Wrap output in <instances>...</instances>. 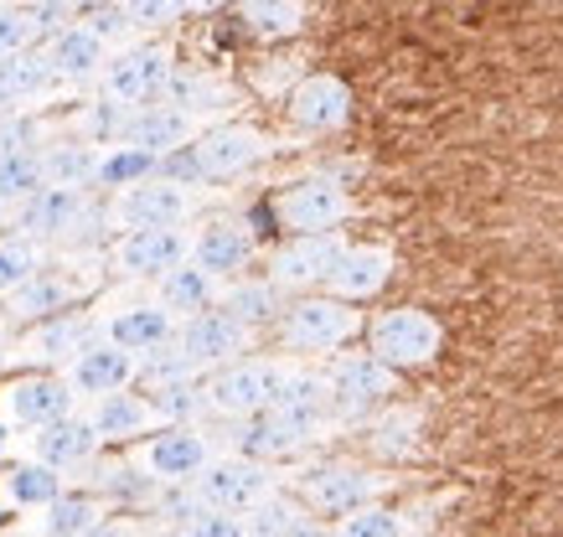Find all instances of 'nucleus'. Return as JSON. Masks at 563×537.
Instances as JSON below:
<instances>
[{
    "instance_id": "f257e3e1",
    "label": "nucleus",
    "mask_w": 563,
    "mask_h": 537,
    "mask_svg": "<svg viewBox=\"0 0 563 537\" xmlns=\"http://www.w3.org/2000/svg\"><path fill=\"white\" fill-rule=\"evenodd\" d=\"M103 269H109L103 254L47 248V259L0 300V315H5L11 326H26V321H42V315H52V311H73L78 300H88L103 284Z\"/></svg>"
},
{
    "instance_id": "f03ea898",
    "label": "nucleus",
    "mask_w": 563,
    "mask_h": 537,
    "mask_svg": "<svg viewBox=\"0 0 563 537\" xmlns=\"http://www.w3.org/2000/svg\"><path fill=\"white\" fill-rule=\"evenodd\" d=\"M336 429L331 414H306V409H258V414L228 418V434H222L218 450L249 455V460H264V466H279V460H295L300 450H310L316 439Z\"/></svg>"
},
{
    "instance_id": "7ed1b4c3",
    "label": "nucleus",
    "mask_w": 563,
    "mask_h": 537,
    "mask_svg": "<svg viewBox=\"0 0 563 537\" xmlns=\"http://www.w3.org/2000/svg\"><path fill=\"white\" fill-rule=\"evenodd\" d=\"M11 227L26 233V238H36L42 248H84V243L93 238V227H109V223H103L99 191L42 181V187L21 202V212H16V223Z\"/></svg>"
},
{
    "instance_id": "20e7f679",
    "label": "nucleus",
    "mask_w": 563,
    "mask_h": 537,
    "mask_svg": "<svg viewBox=\"0 0 563 537\" xmlns=\"http://www.w3.org/2000/svg\"><path fill=\"white\" fill-rule=\"evenodd\" d=\"M362 331V311L352 300L331 295V290H300L279 305L274 315V336L285 351H300V357H316V351H336L352 347Z\"/></svg>"
},
{
    "instance_id": "39448f33",
    "label": "nucleus",
    "mask_w": 563,
    "mask_h": 537,
    "mask_svg": "<svg viewBox=\"0 0 563 537\" xmlns=\"http://www.w3.org/2000/svg\"><path fill=\"white\" fill-rule=\"evenodd\" d=\"M202 187L187 181V176L176 171H161L135 181V187H120L103 197V223L109 233H120V227H176V223H197V212H202Z\"/></svg>"
},
{
    "instance_id": "423d86ee",
    "label": "nucleus",
    "mask_w": 563,
    "mask_h": 537,
    "mask_svg": "<svg viewBox=\"0 0 563 537\" xmlns=\"http://www.w3.org/2000/svg\"><path fill=\"white\" fill-rule=\"evenodd\" d=\"M295 357H269V351H243L233 362L202 372V403L207 418H243L258 414L279 399V388L290 378Z\"/></svg>"
},
{
    "instance_id": "0eeeda50",
    "label": "nucleus",
    "mask_w": 563,
    "mask_h": 537,
    "mask_svg": "<svg viewBox=\"0 0 563 537\" xmlns=\"http://www.w3.org/2000/svg\"><path fill=\"white\" fill-rule=\"evenodd\" d=\"M269 156V135H258L254 124H202L191 145H181L176 156H166V171L187 176V181H228V176H243L249 166Z\"/></svg>"
},
{
    "instance_id": "6e6552de",
    "label": "nucleus",
    "mask_w": 563,
    "mask_h": 537,
    "mask_svg": "<svg viewBox=\"0 0 563 537\" xmlns=\"http://www.w3.org/2000/svg\"><path fill=\"white\" fill-rule=\"evenodd\" d=\"M93 331H99L103 342L145 357V351L166 347L176 336V315L155 300L151 284L135 279V290H130V279H124V290H114V295H103L99 305H93Z\"/></svg>"
},
{
    "instance_id": "1a4fd4ad",
    "label": "nucleus",
    "mask_w": 563,
    "mask_h": 537,
    "mask_svg": "<svg viewBox=\"0 0 563 537\" xmlns=\"http://www.w3.org/2000/svg\"><path fill=\"white\" fill-rule=\"evenodd\" d=\"M321 378H325V409H331L336 424L367 418L373 409H383V403L398 393V367H388L383 357H373V351L336 347V357L321 367Z\"/></svg>"
},
{
    "instance_id": "9d476101",
    "label": "nucleus",
    "mask_w": 563,
    "mask_h": 537,
    "mask_svg": "<svg viewBox=\"0 0 563 537\" xmlns=\"http://www.w3.org/2000/svg\"><path fill=\"white\" fill-rule=\"evenodd\" d=\"M176 72V53L172 42H124V47H109V57H103L99 78H93V88H99L109 104L120 109H135V104H151V99H161V88H166V78Z\"/></svg>"
},
{
    "instance_id": "9b49d317",
    "label": "nucleus",
    "mask_w": 563,
    "mask_h": 537,
    "mask_svg": "<svg viewBox=\"0 0 563 537\" xmlns=\"http://www.w3.org/2000/svg\"><path fill=\"white\" fill-rule=\"evenodd\" d=\"M218 455V439L202 424H161L130 445V466L151 485H187Z\"/></svg>"
},
{
    "instance_id": "f8f14e48",
    "label": "nucleus",
    "mask_w": 563,
    "mask_h": 537,
    "mask_svg": "<svg viewBox=\"0 0 563 537\" xmlns=\"http://www.w3.org/2000/svg\"><path fill=\"white\" fill-rule=\"evenodd\" d=\"M172 347L181 351V357H187V367L202 378V372H212V367L233 362V357H243V351H254L258 347V331L249 326V321H239L228 305H207V311L187 315V321H176Z\"/></svg>"
},
{
    "instance_id": "ddd939ff",
    "label": "nucleus",
    "mask_w": 563,
    "mask_h": 537,
    "mask_svg": "<svg viewBox=\"0 0 563 537\" xmlns=\"http://www.w3.org/2000/svg\"><path fill=\"white\" fill-rule=\"evenodd\" d=\"M440 347H444V326L419 305H393V311L367 321V351L383 357L388 367H398V372L434 362Z\"/></svg>"
},
{
    "instance_id": "4468645a",
    "label": "nucleus",
    "mask_w": 563,
    "mask_h": 537,
    "mask_svg": "<svg viewBox=\"0 0 563 537\" xmlns=\"http://www.w3.org/2000/svg\"><path fill=\"white\" fill-rule=\"evenodd\" d=\"M274 485H279L274 466H264V460H249V455H233V450H218L202 470H197V476H191L197 502H202V506H218V512H233V517H243V512H249L254 502H264Z\"/></svg>"
},
{
    "instance_id": "2eb2a0df",
    "label": "nucleus",
    "mask_w": 563,
    "mask_h": 537,
    "mask_svg": "<svg viewBox=\"0 0 563 537\" xmlns=\"http://www.w3.org/2000/svg\"><path fill=\"white\" fill-rule=\"evenodd\" d=\"M191 248V223H176V227H120L114 243H109V275L130 279V284H151L155 275H166L172 264L187 259Z\"/></svg>"
},
{
    "instance_id": "dca6fc26",
    "label": "nucleus",
    "mask_w": 563,
    "mask_h": 537,
    "mask_svg": "<svg viewBox=\"0 0 563 537\" xmlns=\"http://www.w3.org/2000/svg\"><path fill=\"white\" fill-rule=\"evenodd\" d=\"M88 336H99V331H93V311H52V315H42V321L16 326L11 347H5V362L52 367V372H57Z\"/></svg>"
},
{
    "instance_id": "f3484780",
    "label": "nucleus",
    "mask_w": 563,
    "mask_h": 537,
    "mask_svg": "<svg viewBox=\"0 0 563 537\" xmlns=\"http://www.w3.org/2000/svg\"><path fill=\"white\" fill-rule=\"evenodd\" d=\"M73 409H78V399H73L68 378L52 372V367H26L21 378H11L0 388V418L16 434L36 429V424H52V418L73 414Z\"/></svg>"
},
{
    "instance_id": "a211bd4d",
    "label": "nucleus",
    "mask_w": 563,
    "mask_h": 537,
    "mask_svg": "<svg viewBox=\"0 0 563 537\" xmlns=\"http://www.w3.org/2000/svg\"><path fill=\"white\" fill-rule=\"evenodd\" d=\"M274 217L290 233H325L352 217V191L336 176H300L274 197Z\"/></svg>"
},
{
    "instance_id": "6ab92c4d",
    "label": "nucleus",
    "mask_w": 563,
    "mask_h": 537,
    "mask_svg": "<svg viewBox=\"0 0 563 537\" xmlns=\"http://www.w3.org/2000/svg\"><path fill=\"white\" fill-rule=\"evenodd\" d=\"M383 496V476L352 460H325V466L300 470V502L321 517H346L352 506L377 502Z\"/></svg>"
},
{
    "instance_id": "aec40b11",
    "label": "nucleus",
    "mask_w": 563,
    "mask_h": 537,
    "mask_svg": "<svg viewBox=\"0 0 563 537\" xmlns=\"http://www.w3.org/2000/svg\"><path fill=\"white\" fill-rule=\"evenodd\" d=\"M342 227H325V233H290V243L269 259V279L285 290V295H300V290H325V279L342 259Z\"/></svg>"
},
{
    "instance_id": "412c9836",
    "label": "nucleus",
    "mask_w": 563,
    "mask_h": 537,
    "mask_svg": "<svg viewBox=\"0 0 563 537\" xmlns=\"http://www.w3.org/2000/svg\"><path fill=\"white\" fill-rule=\"evenodd\" d=\"M26 455L42 460V466H52V470H63V476H73V470H88L99 460L103 439H99V429H93V418L84 414V403H78L73 414L26 429Z\"/></svg>"
},
{
    "instance_id": "4be33fe9",
    "label": "nucleus",
    "mask_w": 563,
    "mask_h": 537,
    "mask_svg": "<svg viewBox=\"0 0 563 537\" xmlns=\"http://www.w3.org/2000/svg\"><path fill=\"white\" fill-rule=\"evenodd\" d=\"M57 372L68 378L73 399L88 403V399L114 393V388H135L140 357H135V351H124V347H114V342H103V336H88L84 347L73 351V357L57 367Z\"/></svg>"
},
{
    "instance_id": "5701e85b",
    "label": "nucleus",
    "mask_w": 563,
    "mask_h": 537,
    "mask_svg": "<svg viewBox=\"0 0 563 537\" xmlns=\"http://www.w3.org/2000/svg\"><path fill=\"white\" fill-rule=\"evenodd\" d=\"M197 130H202V120H197V114L166 104V99H151V104L124 109V120H120V130H114V139L140 145V150H151V156L166 160V156H176L181 145H191V139H197Z\"/></svg>"
},
{
    "instance_id": "b1692460",
    "label": "nucleus",
    "mask_w": 563,
    "mask_h": 537,
    "mask_svg": "<svg viewBox=\"0 0 563 537\" xmlns=\"http://www.w3.org/2000/svg\"><path fill=\"white\" fill-rule=\"evenodd\" d=\"M42 57H47V72L57 88H93L103 57H109V42L99 32H88L84 21H63L57 32L42 36Z\"/></svg>"
},
{
    "instance_id": "393cba45",
    "label": "nucleus",
    "mask_w": 563,
    "mask_h": 537,
    "mask_svg": "<svg viewBox=\"0 0 563 537\" xmlns=\"http://www.w3.org/2000/svg\"><path fill=\"white\" fill-rule=\"evenodd\" d=\"M254 254H258L254 227L239 223V217H207V223L191 227L187 259H197L202 269H212L218 279H239V275H249Z\"/></svg>"
},
{
    "instance_id": "a878e982",
    "label": "nucleus",
    "mask_w": 563,
    "mask_h": 537,
    "mask_svg": "<svg viewBox=\"0 0 563 537\" xmlns=\"http://www.w3.org/2000/svg\"><path fill=\"white\" fill-rule=\"evenodd\" d=\"M84 414L93 418V429H99L103 445H135L140 434H151L166 424L161 409L151 403V393H135V388H114V393H103V399H88Z\"/></svg>"
},
{
    "instance_id": "bb28decb",
    "label": "nucleus",
    "mask_w": 563,
    "mask_h": 537,
    "mask_svg": "<svg viewBox=\"0 0 563 537\" xmlns=\"http://www.w3.org/2000/svg\"><path fill=\"white\" fill-rule=\"evenodd\" d=\"M290 120L310 135H331L352 120V88L331 72H310L306 83H295L290 93Z\"/></svg>"
},
{
    "instance_id": "cd10ccee",
    "label": "nucleus",
    "mask_w": 563,
    "mask_h": 537,
    "mask_svg": "<svg viewBox=\"0 0 563 537\" xmlns=\"http://www.w3.org/2000/svg\"><path fill=\"white\" fill-rule=\"evenodd\" d=\"M388 279H393V248H383V243H346L331 279H325V290L362 305V300L383 295Z\"/></svg>"
},
{
    "instance_id": "c85d7f7f",
    "label": "nucleus",
    "mask_w": 563,
    "mask_h": 537,
    "mask_svg": "<svg viewBox=\"0 0 563 537\" xmlns=\"http://www.w3.org/2000/svg\"><path fill=\"white\" fill-rule=\"evenodd\" d=\"M222 284H228V279H218L212 269H202L197 259H181V264H172L166 275L151 279L155 300H161V305H166L176 321H187V315L207 311V305H218V300H222Z\"/></svg>"
},
{
    "instance_id": "c756f323",
    "label": "nucleus",
    "mask_w": 563,
    "mask_h": 537,
    "mask_svg": "<svg viewBox=\"0 0 563 537\" xmlns=\"http://www.w3.org/2000/svg\"><path fill=\"white\" fill-rule=\"evenodd\" d=\"M52 72H47V57H42V42L26 47V53H11L0 57V114H21L32 109L36 99L52 93Z\"/></svg>"
},
{
    "instance_id": "7c9ffc66",
    "label": "nucleus",
    "mask_w": 563,
    "mask_h": 537,
    "mask_svg": "<svg viewBox=\"0 0 563 537\" xmlns=\"http://www.w3.org/2000/svg\"><path fill=\"white\" fill-rule=\"evenodd\" d=\"M103 522H109V496H99V491H68L63 485V496L42 506L32 527L52 537H88V533H99Z\"/></svg>"
},
{
    "instance_id": "2f4dec72",
    "label": "nucleus",
    "mask_w": 563,
    "mask_h": 537,
    "mask_svg": "<svg viewBox=\"0 0 563 537\" xmlns=\"http://www.w3.org/2000/svg\"><path fill=\"white\" fill-rule=\"evenodd\" d=\"M63 21V11H52V5H42V0H0V57L11 53H26V47H36L47 32H57Z\"/></svg>"
},
{
    "instance_id": "473e14b6",
    "label": "nucleus",
    "mask_w": 563,
    "mask_h": 537,
    "mask_svg": "<svg viewBox=\"0 0 563 537\" xmlns=\"http://www.w3.org/2000/svg\"><path fill=\"white\" fill-rule=\"evenodd\" d=\"M63 485H68L63 470H52V466H42V460H32V455H21L16 466H5V476H0V496L16 506V512H42L47 502L63 496Z\"/></svg>"
},
{
    "instance_id": "72a5a7b5",
    "label": "nucleus",
    "mask_w": 563,
    "mask_h": 537,
    "mask_svg": "<svg viewBox=\"0 0 563 537\" xmlns=\"http://www.w3.org/2000/svg\"><path fill=\"white\" fill-rule=\"evenodd\" d=\"M161 166H166V160L151 156V150H140V145H124V139H109V145H99L93 191H99V197H109V191H120V187H135V181L155 176Z\"/></svg>"
},
{
    "instance_id": "f704fd0d",
    "label": "nucleus",
    "mask_w": 563,
    "mask_h": 537,
    "mask_svg": "<svg viewBox=\"0 0 563 537\" xmlns=\"http://www.w3.org/2000/svg\"><path fill=\"white\" fill-rule=\"evenodd\" d=\"M93 166H99V139H42V181L93 191Z\"/></svg>"
},
{
    "instance_id": "c9c22d12",
    "label": "nucleus",
    "mask_w": 563,
    "mask_h": 537,
    "mask_svg": "<svg viewBox=\"0 0 563 537\" xmlns=\"http://www.w3.org/2000/svg\"><path fill=\"white\" fill-rule=\"evenodd\" d=\"M161 99H166V104H176V109H187V114H197L202 124H212V120L222 114V109L233 104L228 83H218L212 72H181V68H176L172 78H166Z\"/></svg>"
},
{
    "instance_id": "e433bc0d",
    "label": "nucleus",
    "mask_w": 563,
    "mask_h": 537,
    "mask_svg": "<svg viewBox=\"0 0 563 537\" xmlns=\"http://www.w3.org/2000/svg\"><path fill=\"white\" fill-rule=\"evenodd\" d=\"M218 305H228L239 321H249L254 331H264V326H274V315H279V305H285V290H279L274 279L239 275V279H228V284H222Z\"/></svg>"
},
{
    "instance_id": "4c0bfd02",
    "label": "nucleus",
    "mask_w": 563,
    "mask_h": 537,
    "mask_svg": "<svg viewBox=\"0 0 563 537\" xmlns=\"http://www.w3.org/2000/svg\"><path fill=\"white\" fill-rule=\"evenodd\" d=\"M42 187V145L36 150H0V227L16 223L21 202Z\"/></svg>"
},
{
    "instance_id": "58836bf2",
    "label": "nucleus",
    "mask_w": 563,
    "mask_h": 537,
    "mask_svg": "<svg viewBox=\"0 0 563 537\" xmlns=\"http://www.w3.org/2000/svg\"><path fill=\"white\" fill-rule=\"evenodd\" d=\"M243 533H310V506L274 485L264 502H254L243 512Z\"/></svg>"
},
{
    "instance_id": "ea45409f",
    "label": "nucleus",
    "mask_w": 563,
    "mask_h": 537,
    "mask_svg": "<svg viewBox=\"0 0 563 537\" xmlns=\"http://www.w3.org/2000/svg\"><path fill=\"white\" fill-rule=\"evenodd\" d=\"M243 26L254 36H295L306 26V5L300 0H243Z\"/></svg>"
},
{
    "instance_id": "a19ab883",
    "label": "nucleus",
    "mask_w": 563,
    "mask_h": 537,
    "mask_svg": "<svg viewBox=\"0 0 563 537\" xmlns=\"http://www.w3.org/2000/svg\"><path fill=\"white\" fill-rule=\"evenodd\" d=\"M42 259H47V248H42L36 238H26V233H16V227H11V233H0V300L11 295V290H16L21 279L32 275Z\"/></svg>"
},
{
    "instance_id": "79ce46f5",
    "label": "nucleus",
    "mask_w": 563,
    "mask_h": 537,
    "mask_svg": "<svg viewBox=\"0 0 563 537\" xmlns=\"http://www.w3.org/2000/svg\"><path fill=\"white\" fill-rule=\"evenodd\" d=\"M336 533L342 537H398V533H409V522H404V512L383 506V496H377V502H362L346 517H336Z\"/></svg>"
},
{
    "instance_id": "37998d69",
    "label": "nucleus",
    "mask_w": 563,
    "mask_h": 537,
    "mask_svg": "<svg viewBox=\"0 0 563 537\" xmlns=\"http://www.w3.org/2000/svg\"><path fill=\"white\" fill-rule=\"evenodd\" d=\"M114 5H120L124 21H130L140 36L166 32V26H176V21L187 16V0H114Z\"/></svg>"
},
{
    "instance_id": "c03bdc74",
    "label": "nucleus",
    "mask_w": 563,
    "mask_h": 537,
    "mask_svg": "<svg viewBox=\"0 0 563 537\" xmlns=\"http://www.w3.org/2000/svg\"><path fill=\"white\" fill-rule=\"evenodd\" d=\"M413 445H419V414L413 409H393V414L377 418V450L409 455Z\"/></svg>"
},
{
    "instance_id": "a18cd8bd",
    "label": "nucleus",
    "mask_w": 563,
    "mask_h": 537,
    "mask_svg": "<svg viewBox=\"0 0 563 537\" xmlns=\"http://www.w3.org/2000/svg\"><path fill=\"white\" fill-rule=\"evenodd\" d=\"M42 5H52V11H63V16H78V11H88V5H99V0H42Z\"/></svg>"
},
{
    "instance_id": "49530a36",
    "label": "nucleus",
    "mask_w": 563,
    "mask_h": 537,
    "mask_svg": "<svg viewBox=\"0 0 563 537\" xmlns=\"http://www.w3.org/2000/svg\"><path fill=\"white\" fill-rule=\"evenodd\" d=\"M16 450V429H11V424H5V418H0V460H5V455Z\"/></svg>"
},
{
    "instance_id": "de8ad7c7",
    "label": "nucleus",
    "mask_w": 563,
    "mask_h": 537,
    "mask_svg": "<svg viewBox=\"0 0 563 537\" xmlns=\"http://www.w3.org/2000/svg\"><path fill=\"white\" fill-rule=\"evenodd\" d=\"M222 5H233V0H187V11H222Z\"/></svg>"
},
{
    "instance_id": "09e8293b",
    "label": "nucleus",
    "mask_w": 563,
    "mask_h": 537,
    "mask_svg": "<svg viewBox=\"0 0 563 537\" xmlns=\"http://www.w3.org/2000/svg\"><path fill=\"white\" fill-rule=\"evenodd\" d=\"M5 347H11V321L0 315V362H5Z\"/></svg>"
}]
</instances>
